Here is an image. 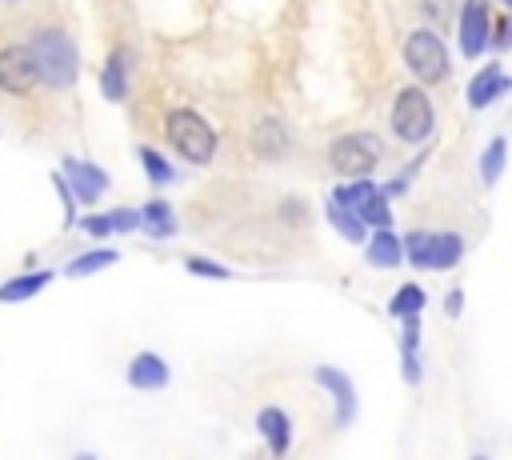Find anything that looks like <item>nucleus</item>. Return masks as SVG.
<instances>
[{"label":"nucleus","mask_w":512,"mask_h":460,"mask_svg":"<svg viewBox=\"0 0 512 460\" xmlns=\"http://www.w3.org/2000/svg\"><path fill=\"white\" fill-rule=\"evenodd\" d=\"M256 424H260V432L268 436V448H272L276 456H284V452H288V436H292V424H288V416H284L280 408H264Z\"/></svg>","instance_id":"4468645a"},{"label":"nucleus","mask_w":512,"mask_h":460,"mask_svg":"<svg viewBox=\"0 0 512 460\" xmlns=\"http://www.w3.org/2000/svg\"><path fill=\"white\" fill-rule=\"evenodd\" d=\"M140 160H144V168H148V176H152V180H160V184H164V180H172L168 160H160L152 148H144V152H140Z\"/></svg>","instance_id":"b1692460"},{"label":"nucleus","mask_w":512,"mask_h":460,"mask_svg":"<svg viewBox=\"0 0 512 460\" xmlns=\"http://www.w3.org/2000/svg\"><path fill=\"white\" fill-rule=\"evenodd\" d=\"M500 92H508V76H504L500 64H488V68L468 84V104H472V108H484V104L496 100Z\"/></svg>","instance_id":"9b49d317"},{"label":"nucleus","mask_w":512,"mask_h":460,"mask_svg":"<svg viewBox=\"0 0 512 460\" xmlns=\"http://www.w3.org/2000/svg\"><path fill=\"white\" fill-rule=\"evenodd\" d=\"M404 252L416 268H448L460 260V236L456 232H412L404 240Z\"/></svg>","instance_id":"7ed1b4c3"},{"label":"nucleus","mask_w":512,"mask_h":460,"mask_svg":"<svg viewBox=\"0 0 512 460\" xmlns=\"http://www.w3.org/2000/svg\"><path fill=\"white\" fill-rule=\"evenodd\" d=\"M32 84H40L36 76V60L28 52V44H12L0 52V88L4 92H32Z\"/></svg>","instance_id":"6e6552de"},{"label":"nucleus","mask_w":512,"mask_h":460,"mask_svg":"<svg viewBox=\"0 0 512 460\" xmlns=\"http://www.w3.org/2000/svg\"><path fill=\"white\" fill-rule=\"evenodd\" d=\"M64 168H68V180L76 184L80 200H96V196L108 188V176H104L96 164H80V160H68Z\"/></svg>","instance_id":"ddd939ff"},{"label":"nucleus","mask_w":512,"mask_h":460,"mask_svg":"<svg viewBox=\"0 0 512 460\" xmlns=\"http://www.w3.org/2000/svg\"><path fill=\"white\" fill-rule=\"evenodd\" d=\"M420 308H424V288H416V284H404L392 300V316H416Z\"/></svg>","instance_id":"4be33fe9"},{"label":"nucleus","mask_w":512,"mask_h":460,"mask_svg":"<svg viewBox=\"0 0 512 460\" xmlns=\"http://www.w3.org/2000/svg\"><path fill=\"white\" fill-rule=\"evenodd\" d=\"M108 224H112V228H120V232H128V228H136V224H140V216H136V212H112V216H108Z\"/></svg>","instance_id":"a878e982"},{"label":"nucleus","mask_w":512,"mask_h":460,"mask_svg":"<svg viewBox=\"0 0 512 460\" xmlns=\"http://www.w3.org/2000/svg\"><path fill=\"white\" fill-rule=\"evenodd\" d=\"M140 220H144L148 236H172L176 232V220H172V208L168 204H148Z\"/></svg>","instance_id":"aec40b11"},{"label":"nucleus","mask_w":512,"mask_h":460,"mask_svg":"<svg viewBox=\"0 0 512 460\" xmlns=\"http://www.w3.org/2000/svg\"><path fill=\"white\" fill-rule=\"evenodd\" d=\"M328 220L340 228V236H348V240H364V220H360L344 200H336V196H332V204H328Z\"/></svg>","instance_id":"a211bd4d"},{"label":"nucleus","mask_w":512,"mask_h":460,"mask_svg":"<svg viewBox=\"0 0 512 460\" xmlns=\"http://www.w3.org/2000/svg\"><path fill=\"white\" fill-rule=\"evenodd\" d=\"M328 160H332V168L344 172V176H364V172H372V164H376V144H372V136H340V140L332 144Z\"/></svg>","instance_id":"423d86ee"},{"label":"nucleus","mask_w":512,"mask_h":460,"mask_svg":"<svg viewBox=\"0 0 512 460\" xmlns=\"http://www.w3.org/2000/svg\"><path fill=\"white\" fill-rule=\"evenodd\" d=\"M52 276L48 272H36V276H16V280H8V284H0V300L4 304H16V300H32L44 284H48Z\"/></svg>","instance_id":"dca6fc26"},{"label":"nucleus","mask_w":512,"mask_h":460,"mask_svg":"<svg viewBox=\"0 0 512 460\" xmlns=\"http://www.w3.org/2000/svg\"><path fill=\"white\" fill-rule=\"evenodd\" d=\"M404 60H408V68H412L424 84H436V80H444V72H448V52H444V44H440L432 32H412V36L404 40Z\"/></svg>","instance_id":"39448f33"},{"label":"nucleus","mask_w":512,"mask_h":460,"mask_svg":"<svg viewBox=\"0 0 512 460\" xmlns=\"http://www.w3.org/2000/svg\"><path fill=\"white\" fill-rule=\"evenodd\" d=\"M168 140H172V148H176L184 160H192V164H208L212 152H216L212 128H208L204 116H196L192 108H176V112L168 116Z\"/></svg>","instance_id":"f03ea898"},{"label":"nucleus","mask_w":512,"mask_h":460,"mask_svg":"<svg viewBox=\"0 0 512 460\" xmlns=\"http://www.w3.org/2000/svg\"><path fill=\"white\" fill-rule=\"evenodd\" d=\"M316 380H320L324 388H332V396H336V424H348L352 412H356L352 380H348L344 372H336V368H316Z\"/></svg>","instance_id":"9d476101"},{"label":"nucleus","mask_w":512,"mask_h":460,"mask_svg":"<svg viewBox=\"0 0 512 460\" xmlns=\"http://www.w3.org/2000/svg\"><path fill=\"white\" fill-rule=\"evenodd\" d=\"M188 272H192V276H216V280L228 276V268H220V264H212V260H204V256H188Z\"/></svg>","instance_id":"393cba45"},{"label":"nucleus","mask_w":512,"mask_h":460,"mask_svg":"<svg viewBox=\"0 0 512 460\" xmlns=\"http://www.w3.org/2000/svg\"><path fill=\"white\" fill-rule=\"evenodd\" d=\"M80 228H84V232H92V236H104L112 224H108V216H84V220H80Z\"/></svg>","instance_id":"bb28decb"},{"label":"nucleus","mask_w":512,"mask_h":460,"mask_svg":"<svg viewBox=\"0 0 512 460\" xmlns=\"http://www.w3.org/2000/svg\"><path fill=\"white\" fill-rule=\"evenodd\" d=\"M100 84H104V96H108V100H124V92H128V76H124V56H120V52L108 56Z\"/></svg>","instance_id":"6ab92c4d"},{"label":"nucleus","mask_w":512,"mask_h":460,"mask_svg":"<svg viewBox=\"0 0 512 460\" xmlns=\"http://www.w3.org/2000/svg\"><path fill=\"white\" fill-rule=\"evenodd\" d=\"M400 256H404L400 236H392V232H388V224H384V228L372 236V244H368V260H372L376 268H392Z\"/></svg>","instance_id":"2eb2a0df"},{"label":"nucleus","mask_w":512,"mask_h":460,"mask_svg":"<svg viewBox=\"0 0 512 460\" xmlns=\"http://www.w3.org/2000/svg\"><path fill=\"white\" fill-rule=\"evenodd\" d=\"M252 148H256L260 156H284V148H288L284 128H280L276 120H264V124L252 132Z\"/></svg>","instance_id":"f3484780"},{"label":"nucleus","mask_w":512,"mask_h":460,"mask_svg":"<svg viewBox=\"0 0 512 460\" xmlns=\"http://www.w3.org/2000/svg\"><path fill=\"white\" fill-rule=\"evenodd\" d=\"M460 44H464V56H476L484 44H488V8L484 4H464V16H460Z\"/></svg>","instance_id":"1a4fd4ad"},{"label":"nucleus","mask_w":512,"mask_h":460,"mask_svg":"<svg viewBox=\"0 0 512 460\" xmlns=\"http://www.w3.org/2000/svg\"><path fill=\"white\" fill-rule=\"evenodd\" d=\"M28 52H32V60H36V76H40L44 84L64 88V84L76 80L80 60H76L72 40H68L60 28H44V32H36L32 44H28Z\"/></svg>","instance_id":"f257e3e1"},{"label":"nucleus","mask_w":512,"mask_h":460,"mask_svg":"<svg viewBox=\"0 0 512 460\" xmlns=\"http://www.w3.org/2000/svg\"><path fill=\"white\" fill-rule=\"evenodd\" d=\"M164 380H168V368H164V360L152 356V352H140V356L128 364V384H132V388H160Z\"/></svg>","instance_id":"f8f14e48"},{"label":"nucleus","mask_w":512,"mask_h":460,"mask_svg":"<svg viewBox=\"0 0 512 460\" xmlns=\"http://www.w3.org/2000/svg\"><path fill=\"white\" fill-rule=\"evenodd\" d=\"M336 200H344L364 224H388V204H384V196L376 192V184H368L364 176H356V184H344V188H336L332 192Z\"/></svg>","instance_id":"0eeeda50"},{"label":"nucleus","mask_w":512,"mask_h":460,"mask_svg":"<svg viewBox=\"0 0 512 460\" xmlns=\"http://www.w3.org/2000/svg\"><path fill=\"white\" fill-rule=\"evenodd\" d=\"M500 168H504V140H492V144H488V152H484V160H480V172H484V184H496V176H500Z\"/></svg>","instance_id":"5701e85b"},{"label":"nucleus","mask_w":512,"mask_h":460,"mask_svg":"<svg viewBox=\"0 0 512 460\" xmlns=\"http://www.w3.org/2000/svg\"><path fill=\"white\" fill-rule=\"evenodd\" d=\"M392 128L400 140H424L432 132V104L420 88H404L396 96V108H392Z\"/></svg>","instance_id":"20e7f679"},{"label":"nucleus","mask_w":512,"mask_h":460,"mask_svg":"<svg viewBox=\"0 0 512 460\" xmlns=\"http://www.w3.org/2000/svg\"><path fill=\"white\" fill-rule=\"evenodd\" d=\"M104 264H116V252H112V248H100V252H84V256H76V260L68 264V276H84V272H96V268H104Z\"/></svg>","instance_id":"412c9836"}]
</instances>
